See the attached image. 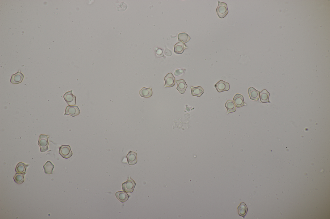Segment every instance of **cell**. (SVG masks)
Segmentation results:
<instances>
[{
    "label": "cell",
    "mask_w": 330,
    "mask_h": 219,
    "mask_svg": "<svg viewBox=\"0 0 330 219\" xmlns=\"http://www.w3.org/2000/svg\"><path fill=\"white\" fill-rule=\"evenodd\" d=\"M184 72V71L182 69H179L176 70L174 72V74L176 76H178V75H180L183 74Z\"/></svg>",
    "instance_id": "obj_26"
},
{
    "label": "cell",
    "mask_w": 330,
    "mask_h": 219,
    "mask_svg": "<svg viewBox=\"0 0 330 219\" xmlns=\"http://www.w3.org/2000/svg\"><path fill=\"white\" fill-rule=\"evenodd\" d=\"M54 167V165L50 161H47L43 166L45 173L49 175L52 174Z\"/></svg>",
    "instance_id": "obj_20"
},
{
    "label": "cell",
    "mask_w": 330,
    "mask_h": 219,
    "mask_svg": "<svg viewBox=\"0 0 330 219\" xmlns=\"http://www.w3.org/2000/svg\"><path fill=\"white\" fill-rule=\"evenodd\" d=\"M80 113V110L77 106L69 105L66 108L64 116L68 115L72 117L78 116Z\"/></svg>",
    "instance_id": "obj_5"
},
{
    "label": "cell",
    "mask_w": 330,
    "mask_h": 219,
    "mask_svg": "<svg viewBox=\"0 0 330 219\" xmlns=\"http://www.w3.org/2000/svg\"><path fill=\"white\" fill-rule=\"evenodd\" d=\"M73 90L65 93L64 98L66 102L68 105L74 106L76 104V97L73 94Z\"/></svg>",
    "instance_id": "obj_6"
},
{
    "label": "cell",
    "mask_w": 330,
    "mask_h": 219,
    "mask_svg": "<svg viewBox=\"0 0 330 219\" xmlns=\"http://www.w3.org/2000/svg\"><path fill=\"white\" fill-rule=\"evenodd\" d=\"M59 153L62 157L65 159H68L73 155V153L69 145H63L59 148Z\"/></svg>",
    "instance_id": "obj_4"
},
{
    "label": "cell",
    "mask_w": 330,
    "mask_h": 219,
    "mask_svg": "<svg viewBox=\"0 0 330 219\" xmlns=\"http://www.w3.org/2000/svg\"><path fill=\"white\" fill-rule=\"evenodd\" d=\"M118 11H122L126 10L127 8V5L124 2H122L116 6Z\"/></svg>",
    "instance_id": "obj_25"
},
{
    "label": "cell",
    "mask_w": 330,
    "mask_h": 219,
    "mask_svg": "<svg viewBox=\"0 0 330 219\" xmlns=\"http://www.w3.org/2000/svg\"><path fill=\"white\" fill-rule=\"evenodd\" d=\"M177 84V89L179 93L182 94H184L188 87L184 79L177 80L176 81Z\"/></svg>",
    "instance_id": "obj_12"
},
{
    "label": "cell",
    "mask_w": 330,
    "mask_h": 219,
    "mask_svg": "<svg viewBox=\"0 0 330 219\" xmlns=\"http://www.w3.org/2000/svg\"><path fill=\"white\" fill-rule=\"evenodd\" d=\"M49 137V135L41 134L40 135L38 144L40 147V152H46L48 149L49 142L48 139Z\"/></svg>",
    "instance_id": "obj_1"
},
{
    "label": "cell",
    "mask_w": 330,
    "mask_h": 219,
    "mask_svg": "<svg viewBox=\"0 0 330 219\" xmlns=\"http://www.w3.org/2000/svg\"><path fill=\"white\" fill-rule=\"evenodd\" d=\"M218 5L216 9V12L219 17L223 18L226 17L229 13L227 5L224 2L218 1Z\"/></svg>",
    "instance_id": "obj_2"
},
{
    "label": "cell",
    "mask_w": 330,
    "mask_h": 219,
    "mask_svg": "<svg viewBox=\"0 0 330 219\" xmlns=\"http://www.w3.org/2000/svg\"><path fill=\"white\" fill-rule=\"evenodd\" d=\"M116 196L117 199L122 203H124L128 200L129 196L124 191H119L116 193Z\"/></svg>",
    "instance_id": "obj_17"
},
{
    "label": "cell",
    "mask_w": 330,
    "mask_h": 219,
    "mask_svg": "<svg viewBox=\"0 0 330 219\" xmlns=\"http://www.w3.org/2000/svg\"><path fill=\"white\" fill-rule=\"evenodd\" d=\"M248 92L251 99L256 101L259 100L260 92L258 91L253 87H250L248 89Z\"/></svg>",
    "instance_id": "obj_13"
},
{
    "label": "cell",
    "mask_w": 330,
    "mask_h": 219,
    "mask_svg": "<svg viewBox=\"0 0 330 219\" xmlns=\"http://www.w3.org/2000/svg\"><path fill=\"white\" fill-rule=\"evenodd\" d=\"M270 94L266 89H264L260 93L261 102L262 103H270L269 97Z\"/></svg>",
    "instance_id": "obj_21"
},
{
    "label": "cell",
    "mask_w": 330,
    "mask_h": 219,
    "mask_svg": "<svg viewBox=\"0 0 330 219\" xmlns=\"http://www.w3.org/2000/svg\"><path fill=\"white\" fill-rule=\"evenodd\" d=\"M139 94L142 97L148 98L151 97L153 95L152 89L151 88H142L140 91Z\"/></svg>",
    "instance_id": "obj_16"
},
{
    "label": "cell",
    "mask_w": 330,
    "mask_h": 219,
    "mask_svg": "<svg viewBox=\"0 0 330 219\" xmlns=\"http://www.w3.org/2000/svg\"><path fill=\"white\" fill-rule=\"evenodd\" d=\"M164 88L171 87H174L176 83V79L172 73H170L167 75L164 78Z\"/></svg>",
    "instance_id": "obj_8"
},
{
    "label": "cell",
    "mask_w": 330,
    "mask_h": 219,
    "mask_svg": "<svg viewBox=\"0 0 330 219\" xmlns=\"http://www.w3.org/2000/svg\"><path fill=\"white\" fill-rule=\"evenodd\" d=\"M225 105L227 109V114L230 113L235 112L236 111L235 104L233 101L228 100L225 104Z\"/></svg>",
    "instance_id": "obj_19"
},
{
    "label": "cell",
    "mask_w": 330,
    "mask_h": 219,
    "mask_svg": "<svg viewBox=\"0 0 330 219\" xmlns=\"http://www.w3.org/2000/svg\"><path fill=\"white\" fill-rule=\"evenodd\" d=\"M238 210L239 215L244 218L247 213V211H248V209L246 204L244 202H243L241 203L240 204L238 207Z\"/></svg>",
    "instance_id": "obj_15"
},
{
    "label": "cell",
    "mask_w": 330,
    "mask_h": 219,
    "mask_svg": "<svg viewBox=\"0 0 330 219\" xmlns=\"http://www.w3.org/2000/svg\"><path fill=\"white\" fill-rule=\"evenodd\" d=\"M136 183L129 176L126 182L122 184V189L125 192L131 193L133 192Z\"/></svg>",
    "instance_id": "obj_3"
},
{
    "label": "cell",
    "mask_w": 330,
    "mask_h": 219,
    "mask_svg": "<svg viewBox=\"0 0 330 219\" xmlns=\"http://www.w3.org/2000/svg\"><path fill=\"white\" fill-rule=\"evenodd\" d=\"M24 78V75L21 72H18L12 75L10 82L13 84H18L22 82Z\"/></svg>",
    "instance_id": "obj_9"
},
{
    "label": "cell",
    "mask_w": 330,
    "mask_h": 219,
    "mask_svg": "<svg viewBox=\"0 0 330 219\" xmlns=\"http://www.w3.org/2000/svg\"><path fill=\"white\" fill-rule=\"evenodd\" d=\"M128 164L130 165H134L138 163L137 154L132 151L128 153L126 156Z\"/></svg>",
    "instance_id": "obj_11"
},
{
    "label": "cell",
    "mask_w": 330,
    "mask_h": 219,
    "mask_svg": "<svg viewBox=\"0 0 330 219\" xmlns=\"http://www.w3.org/2000/svg\"><path fill=\"white\" fill-rule=\"evenodd\" d=\"M25 174V173H21L18 172L16 173L14 177V179L15 182L18 184H21L23 183L25 180L24 176Z\"/></svg>",
    "instance_id": "obj_23"
},
{
    "label": "cell",
    "mask_w": 330,
    "mask_h": 219,
    "mask_svg": "<svg viewBox=\"0 0 330 219\" xmlns=\"http://www.w3.org/2000/svg\"><path fill=\"white\" fill-rule=\"evenodd\" d=\"M190 39V37L188 34L185 33L179 34L178 35L179 41L183 42L184 43L188 42Z\"/></svg>",
    "instance_id": "obj_24"
},
{
    "label": "cell",
    "mask_w": 330,
    "mask_h": 219,
    "mask_svg": "<svg viewBox=\"0 0 330 219\" xmlns=\"http://www.w3.org/2000/svg\"><path fill=\"white\" fill-rule=\"evenodd\" d=\"M28 165V164H26L23 163L19 162L16 166V172L19 173H25Z\"/></svg>",
    "instance_id": "obj_22"
},
{
    "label": "cell",
    "mask_w": 330,
    "mask_h": 219,
    "mask_svg": "<svg viewBox=\"0 0 330 219\" xmlns=\"http://www.w3.org/2000/svg\"><path fill=\"white\" fill-rule=\"evenodd\" d=\"M191 93L193 96L200 97L205 92L204 90L200 86L197 87H191Z\"/></svg>",
    "instance_id": "obj_18"
},
{
    "label": "cell",
    "mask_w": 330,
    "mask_h": 219,
    "mask_svg": "<svg viewBox=\"0 0 330 219\" xmlns=\"http://www.w3.org/2000/svg\"><path fill=\"white\" fill-rule=\"evenodd\" d=\"M215 87L217 91L221 93L228 91L230 89V87L229 83L221 80L215 85Z\"/></svg>",
    "instance_id": "obj_7"
},
{
    "label": "cell",
    "mask_w": 330,
    "mask_h": 219,
    "mask_svg": "<svg viewBox=\"0 0 330 219\" xmlns=\"http://www.w3.org/2000/svg\"><path fill=\"white\" fill-rule=\"evenodd\" d=\"M188 47L184 43L182 42H180L175 45L174 51L176 54H182L185 50Z\"/></svg>",
    "instance_id": "obj_14"
},
{
    "label": "cell",
    "mask_w": 330,
    "mask_h": 219,
    "mask_svg": "<svg viewBox=\"0 0 330 219\" xmlns=\"http://www.w3.org/2000/svg\"><path fill=\"white\" fill-rule=\"evenodd\" d=\"M234 101L237 107L240 108L247 105L244 102L243 96L241 94H236L234 98Z\"/></svg>",
    "instance_id": "obj_10"
}]
</instances>
